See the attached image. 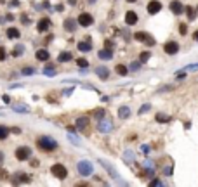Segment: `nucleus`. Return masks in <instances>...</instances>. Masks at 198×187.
<instances>
[{"instance_id": "f257e3e1", "label": "nucleus", "mask_w": 198, "mask_h": 187, "mask_svg": "<svg viewBox=\"0 0 198 187\" xmlns=\"http://www.w3.org/2000/svg\"><path fill=\"white\" fill-rule=\"evenodd\" d=\"M38 147L42 151H47V153H52V151L58 149V142L52 139V137H49V135H43L38 139Z\"/></svg>"}, {"instance_id": "f03ea898", "label": "nucleus", "mask_w": 198, "mask_h": 187, "mask_svg": "<svg viewBox=\"0 0 198 187\" xmlns=\"http://www.w3.org/2000/svg\"><path fill=\"white\" fill-rule=\"evenodd\" d=\"M50 173H52L56 178H59V180H64V178L68 177V170H66V166H64L63 163H54V165L50 166Z\"/></svg>"}, {"instance_id": "7ed1b4c3", "label": "nucleus", "mask_w": 198, "mask_h": 187, "mask_svg": "<svg viewBox=\"0 0 198 187\" xmlns=\"http://www.w3.org/2000/svg\"><path fill=\"white\" fill-rule=\"evenodd\" d=\"M97 130H99L101 134H110L113 130V123L110 121V120H106V118H101V120L97 121Z\"/></svg>"}, {"instance_id": "20e7f679", "label": "nucleus", "mask_w": 198, "mask_h": 187, "mask_svg": "<svg viewBox=\"0 0 198 187\" xmlns=\"http://www.w3.org/2000/svg\"><path fill=\"white\" fill-rule=\"evenodd\" d=\"M77 168H78V171H80V175H84V177H89L92 171H94V168H92V165L89 163V161H78Z\"/></svg>"}, {"instance_id": "39448f33", "label": "nucleus", "mask_w": 198, "mask_h": 187, "mask_svg": "<svg viewBox=\"0 0 198 187\" xmlns=\"http://www.w3.org/2000/svg\"><path fill=\"white\" fill-rule=\"evenodd\" d=\"M99 163H101L103 168H106V171L110 173V177H111V178H115V180H118V178H120L118 171L115 170V166H113L111 163H110V161H106V160H99Z\"/></svg>"}, {"instance_id": "423d86ee", "label": "nucleus", "mask_w": 198, "mask_h": 187, "mask_svg": "<svg viewBox=\"0 0 198 187\" xmlns=\"http://www.w3.org/2000/svg\"><path fill=\"white\" fill-rule=\"evenodd\" d=\"M30 156H32V149L26 147V146H23V147H17V149H16V160L26 161Z\"/></svg>"}, {"instance_id": "0eeeda50", "label": "nucleus", "mask_w": 198, "mask_h": 187, "mask_svg": "<svg viewBox=\"0 0 198 187\" xmlns=\"http://www.w3.org/2000/svg\"><path fill=\"white\" fill-rule=\"evenodd\" d=\"M77 23H78L80 26H84V28H89L92 23H94V17H92L89 12H82L80 16H78V21Z\"/></svg>"}, {"instance_id": "6e6552de", "label": "nucleus", "mask_w": 198, "mask_h": 187, "mask_svg": "<svg viewBox=\"0 0 198 187\" xmlns=\"http://www.w3.org/2000/svg\"><path fill=\"white\" fill-rule=\"evenodd\" d=\"M163 50H165L169 56H174V54L179 52V43L174 42V40H170V42H167L165 45H163Z\"/></svg>"}, {"instance_id": "1a4fd4ad", "label": "nucleus", "mask_w": 198, "mask_h": 187, "mask_svg": "<svg viewBox=\"0 0 198 187\" xmlns=\"http://www.w3.org/2000/svg\"><path fill=\"white\" fill-rule=\"evenodd\" d=\"M50 24H52V23H50L49 17H42V19L38 21V24H37V30L40 33H43V31H47L49 28H50Z\"/></svg>"}, {"instance_id": "9d476101", "label": "nucleus", "mask_w": 198, "mask_h": 187, "mask_svg": "<svg viewBox=\"0 0 198 187\" xmlns=\"http://www.w3.org/2000/svg\"><path fill=\"white\" fill-rule=\"evenodd\" d=\"M162 11V4L158 0H151L150 4H148V12L150 14H158Z\"/></svg>"}, {"instance_id": "9b49d317", "label": "nucleus", "mask_w": 198, "mask_h": 187, "mask_svg": "<svg viewBox=\"0 0 198 187\" xmlns=\"http://www.w3.org/2000/svg\"><path fill=\"white\" fill-rule=\"evenodd\" d=\"M170 11L174 12L176 16H179V14H182L184 7H182V4L179 2V0H174V2H170Z\"/></svg>"}, {"instance_id": "f8f14e48", "label": "nucleus", "mask_w": 198, "mask_h": 187, "mask_svg": "<svg viewBox=\"0 0 198 187\" xmlns=\"http://www.w3.org/2000/svg\"><path fill=\"white\" fill-rule=\"evenodd\" d=\"M136 23H137V14H136L134 11H129L127 14H125V24L132 26V24H136Z\"/></svg>"}, {"instance_id": "ddd939ff", "label": "nucleus", "mask_w": 198, "mask_h": 187, "mask_svg": "<svg viewBox=\"0 0 198 187\" xmlns=\"http://www.w3.org/2000/svg\"><path fill=\"white\" fill-rule=\"evenodd\" d=\"M97 57L101 59V61H110V59L113 57L111 49H103V50H99V52H97Z\"/></svg>"}, {"instance_id": "4468645a", "label": "nucleus", "mask_w": 198, "mask_h": 187, "mask_svg": "<svg viewBox=\"0 0 198 187\" xmlns=\"http://www.w3.org/2000/svg\"><path fill=\"white\" fill-rule=\"evenodd\" d=\"M87 125H89V118H87V116H80L75 121V128L77 130H84V128H87Z\"/></svg>"}, {"instance_id": "2eb2a0df", "label": "nucleus", "mask_w": 198, "mask_h": 187, "mask_svg": "<svg viewBox=\"0 0 198 187\" xmlns=\"http://www.w3.org/2000/svg\"><path fill=\"white\" fill-rule=\"evenodd\" d=\"M96 75L101 78V80H108L110 78V71H108V68H104V66H99V68H96Z\"/></svg>"}, {"instance_id": "dca6fc26", "label": "nucleus", "mask_w": 198, "mask_h": 187, "mask_svg": "<svg viewBox=\"0 0 198 187\" xmlns=\"http://www.w3.org/2000/svg\"><path fill=\"white\" fill-rule=\"evenodd\" d=\"M118 118L120 120H127L129 116H130V107H127V106H122V107H118Z\"/></svg>"}, {"instance_id": "f3484780", "label": "nucleus", "mask_w": 198, "mask_h": 187, "mask_svg": "<svg viewBox=\"0 0 198 187\" xmlns=\"http://www.w3.org/2000/svg\"><path fill=\"white\" fill-rule=\"evenodd\" d=\"M35 57H37L38 61H49V57H50V54H49V50H45V49H40V50H37V54H35Z\"/></svg>"}, {"instance_id": "a211bd4d", "label": "nucleus", "mask_w": 198, "mask_h": 187, "mask_svg": "<svg viewBox=\"0 0 198 187\" xmlns=\"http://www.w3.org/2000/svg\"><path fill=\"white\" fill-rule=\"evenodd\" d=\"M64 30H66V31H70V33H73L77 30V21H75V19H66V21H64Z\"/></svg>"}, {"instance_id": "6ab92c4d", "label": "nucleus", "mask_w": 198, "mask_h": 187, "mask_svg": "<svg viewBox=\"0 0 198 187\" xmlns=\"http://www.w3.org/2000/svg\"><path fill=\"white\" fill-rule=\"evenodd\" d=\"M78 50L80 52H91V49H92V43L91 42H78Z\"/></svg>"}, {"instance_id": "aec40b11", "label": "nucleus", "mask_w": 198, "mask_h": 187, "mask_svg": "<svg viewBox=\"0 0 198 187\" xmlns=\"http://www.w3.org/2000/svg\"><path fill=\"white\" fill-rule=\"evenodd\" d=\"M7 38H11V40L19 38V30H16V28H7Z\"/></svg>"}, {"instance_id": "412c9836", "label": "nucleus", "mask_w": 198, "mask_h": 187, "mask_svg": "<svg viewBox=\"0 0 198 187\" xmlns=\"http://www.w3.org/2000/svg\"><path fill=\"white\" fill-rule=\"evenodd\" d=\"M71 52H61L59 54V57H58V61L59 63H68V61H71Z\"/></svg>"}, {"instance_id": "4be33fe9", "label": "nucleus", "mask_w": 198, "mask_h": 187, "mask_svg": "<svg viewBox=\"0 0 198 187\" xmlns=\"http://www.w3.org/2000/svg\"><path fill=\"white\" fill-rule=\"evenodd\" d=\"M156 121L158 123H169V121H172V118L163 114V113H158V114H156Z\"/></svg>"}, {"instance_id": "5701e85b", "label": "nucleus", "mask_w": 198, "mask_h": 187, "mask_svg": "<svg viewBox=\"0 0 198 187\" xmlns=\"http://www.w3.org/2000/svg\"><path fill=\"white\" fill-rule=\"evenodd\" d=\"M9 132H11V130L7 128V127H4V125H0V140L7 139V137H9Z\"/></svg>"}, {"instance_id": "b1692460", "label": "nucleus", "mask_w": 198, "mask_h": 187, "mask_svg": "<svg viewBox=\"0 0 198 187\" xmlns=\"http://www.w3.org/2000/svg\"><path fill=\"white\" fill-rule=\"evenodd\" d=\"M115 70H117V73H118V75H120V76H125V75H127V73H129L127 66H123V64H118L117 68H115Z\"/></svg>"}, {"instance_id": "393cba45", "label": "nucleus", "mask_w": 198, "mask_h": 187, "mask_svg": "<svg viewBox=\"0 0 198 187\" xmlns=\"http://www.w3.org/2000/svg\"><path fill=\"white\" fill-rule=\"evenodd\" d=\"M23 54H24V47H23V45H17V47L12 50V56H14V57H19Z\"/></svg>"}, {"instance_id": "a878e982", "label": "nucleus", "mask_w": 198, "mask_h": 187, "mask_svg": "<svg viewBox=\"0 0 198 187\" xmlns=\"http://www.w3.org/2000/svg\"><path fill=\"white\" fill-rule=\"evenodd\" d=\"M146 37H148V35H146L144 31H137V33H134V38L137 40V42H146Z\"/></svg>"}, {"instance_id": "bb28decb", "label": "nucleus", "mask_w": 198, "mask_h": 187, "mask_svg": "<svg viewBox=\"0 0 198 187\" xmlns=\"http://www.w3.org/2000/svg\"><path fill=\"white\" fill-rule=\"evenodd\" d=\"M184 11H188V19H195L196 17V9H193V7H188V9H184Z\"/></svg>"}, {"instance_id": "cd10ccee", "label": "nucleus", "mask_w": 198, "mask_h": 187, "mask_svg": "<svg viewBox=\"0 0 198 187\" xmlns=\"http://www.w3.org/2000/svg\"><path fill=\"white\" fill-rule=\"evenodd\" d=\"M77 66H80L82 70H85L87 66H89V61H87V59H84V57L77 59Z\"/></svg>"}, {"instance_id": "c85d7f7f", "label": "nucleus", "mask_w": 198, "mask_h": 187, "mask_svg": "<svg viewBox=\"0 0 198 187\" xmlns=\"http://www.w3.org/2000/svg\"><path fill=\"white\" fill-rule=\"evenodd\" d=\"M17 180L16 182H30V177L26 175V173H17Z\"/></svg>"}, {"instance_id": "c756f323", "label": "nucleus", "mask_w": 198, "mask_h": 187, "mask_svg": "<svg viewBox=\"0 0 198 187\" xmlns=\"http://www.w3.org/2000/svg\"><path fill=\"white\" fill-rule=\"evenodd\" d=\"M14 111H17V113H28V107L23 106V104H16V106H14Z\"/></svg>"}, {"instance_id": "7c9ffc66", "label": "nucleus", "mask_w": 198, "mask_h": 187, "mask_svg": "<svg viewBox=\"0 0 198 187\" xmlns=\"http://www.w3.org/2000/svg\"><path fill=\"white\" fill-rule=\"evenodd\" d=\"M104 114H106V111H104V109H97V111H94V118H97V120L104 118Z\"/></svg>"}, {"instance_id": "2f4dec72", "label": "nucleus", "mask_w": 198, "mask_h": 187, "mask_svg": "<svg viewBox=\"0 0 198 187\" xmlns=\"http://www.w3.org/2000/svg\"><path fill=\"white\" fill-rule=\"evenodd\" d=\"M151 57V52H148V50H144V52L141 54V63H146L148 59Z\"/></svg>"}, {"instance_id": "473e14b6", "label": "nucleus", "mask_w": 198, "mask_h": 187, "mask_svg": "<svg viewBox=\"0 0 198 187\" xmlns=\"http://www.w3.org/2000/svg\"><path fill=\"white\" fill-rule=\"evenodd\" d=\"M139 68H141V61H134V63L130 64V70L132 71H137Z\"/></svg>"}, {"instance_id": "72a5a7b5", "label": "nucleus", "mask_w": 198, "mask_h": 187, "mask_svg": "<svg viewBox=\"0 0 198 187\" xmlns=\"http://www.w3.org/2000/svg\"><path fill=\"white\" fill-rule=\"evenodd\" d=\"M150 109H151L150 104H143V106H141V109H139V114H143V113H148Z\"/></svg>"}, {"instance_id": "f704fd0d", "label": "nucleus", "mask_w": 198, "mask_h": 187, "mask_svg": "<svg viewBox=\"0 0 198 187\" xmlns=\"http://www.w3.org/2000/svg\"><path fill=\"white\" fill-rule=\"evenodd\" d=\"M21 73H23V75H33V73H35V70H33V68H23Z\"/></svg>"}, {"instance_id": "c9c22d12", "label": "nucleus", "mask_w": 198, "mask_h": 187, "mask_svg": "<svg viewBox=\"0 0 198 187\" xmlns=\"http://www.w3.org/2000/svg\"><path fill=\"white\" fill-rule=\"evenodd\" d=\"M184 71H198V63H196V64H191V66H186Z\"/></svg>"}, {"instance_id": "e433bc0d", "label": "nucleus", "mask_w": 198, "mask_h": 187, "mask_svg": "<svg viewBox=\"0 0 198 187\" xmlns=\"http://www.w3.org/2000/svg\"><path fill=\"white\" fill-rule=\"evenodd\" d=\"M6 57H7L6 49H4V47H0V61H6Z\"/></svg>"}, {"instance_id": "4c0bfd02", "label": "nucleus", "mask_w": 198, "mask_h": 187, "mask_svg": "<svg viewBox=\"0 0 198 187\" xmlns=\"http://www.w3.org/2000/svg\"><path fill=\"white\" fill-rule=\"evenodd\" d=\"M186 31H188L186 24H181V26H179V33H181V35H186Z\"/></svg>"}, {"instance_id": "58836bf2", "label": "nucleus", "mask_w": 198, "mask_h": 187, "mask_svg": "<svg viewBox=\"0 0 198 187\" xmlns=\"http://www.w3.org/2000/svg\"><path fill=\"white\" fill-rule=\"evenodd\" d=\"M141 151H143L144 154H148V153H150L151 149H150V146H146V144H144V146H141Z\"/></svg>"}, {"instance_id": "ea45409f", "label": "nucleus", "mask_w": 198, "mask_h": 187, "mask_svg": "<svg viewBox=\"0 0 198 187\" xmlns=\"http://www.w3.org/2000/svg\"><path fill=\"white\" fill-rule=\"evenodd\" d=\"M68 139H70L71 140V142H73V144H80V140H78V139H75V137H73V135H68Z\"/></svg>"}, {"instance_id": "a19ab883", "label": "nucleus", "mask_w": 198, "mask_h": 187, "mask_svg": "<svg viewBox=\"0 0 198 187\" xmlns=\"http://www.w3.org/2000/svg\"><path fill=\"white\" fill-rule=\"evenodd\" d=\"M125 160H132V161H134V154H130V153L127 151V153H125Z\"/></svg>"}, {"instance_id": "79ce46f5", "label": "nucleus", "mask_w": 198, "mask_h": 187, "mask_svg": "<svg viewBox=\"0 0 198 187\" xmlns=\"http://www.w3.org/2000/svg\"><path fill=\"white\" fill-rule=\"evenodd\" d=\"M104 45H106V49H111V47H113V42H110V40H106V42H104Z\"/></svg>"}, {"instance_id": "37998d69", "label": "nucleus", "mask_w": 198, "mask_h": 187, "mask_svg": "<svg viewBox=\"0 0 198 187\" xmlns=\"http://www.w3.org/2000/svg\"><path fill=\"white\" fill-rule=\"evenodd\" d=\"M151 185H162V182L160 180H153L151 182Z\"/></svg>"}, {"instance_id": "c03bdc74", "label": "nucleus", "mask_w": 198, "mask_h": 187, "mask_svg": "<svg viewBox=\"0 0 198 187\" xmlns=\"http://www.w3.org/2000/svg\"><path fill=\"white\" fill-rule=\"evenodd\" d=\"M59 11H63V5L59 4V5H56V12H59Z\"/></svg>"}, {"instance_id": "a18cd8bd", "label": "nucleus", "mask_w": 198, "mask_h": 187, "mask_svg": "<svg viewBox=\"0 0 198 187\" xmlns=\"http://www.w3.org/2000/svg\"><path fill=\"white\" fill-rule=\"evenodd\" d=\"M32 166H38V160H33L32 161Z\"/></svg>"}, {"instance_id": "49530a36", "label": "nucleus", "mask_w": 198, "mask_h": 187, "mask_svg": "<svg viewBox=\"0 0 198 187\" xmlns=\"http://www.w3.org/2000/svg\"><path fill=\"white\" fill-rule=\"evenodd\" d=\"M193 38H195V40H198V30L195 33H193Z\"/></svg>"}, {"instance_id": "de8ad7c7", "label": "nucleus", "mask_w": 198, "mask_h": 187, "mask_svg": "<svg viewBox=\"0 0 198 187\" xmlns=\"http://www.w3.org/2000/svg\"><path fill=\"white\" fill-rule=\"evenodd\" d=\"M2 160H4V154H2V153H0V163H2Z\"/></svg>"}, {"instance_id": "09e8293b", "label": "nucleus", "mask_w": 198, "mask_h": 187, "mask_svg": "<svg viewBox=\"0 0 198 187\" xmlns=\"http://www.w3.org/2000/svg\"><path fill=\"white\" fill-rule=\"evenodd\" d=\"M127 2H130V4H132V2H136V0H127Z\"/></svg>"}, {"instance_id": "8fccbe9b", "label": "nucleus", "mask_w": 198, "mask_h": 187, "mask_svg": "<svg viewBox=\"0 0 198 187\" xmlns=\"http://www.w3.org/2000/svg\"><path fill=\"white\" fill-rule=\"evenodd\" d=\"M196 11H198V7H196Z\"/></svg>"}]
</instances>
